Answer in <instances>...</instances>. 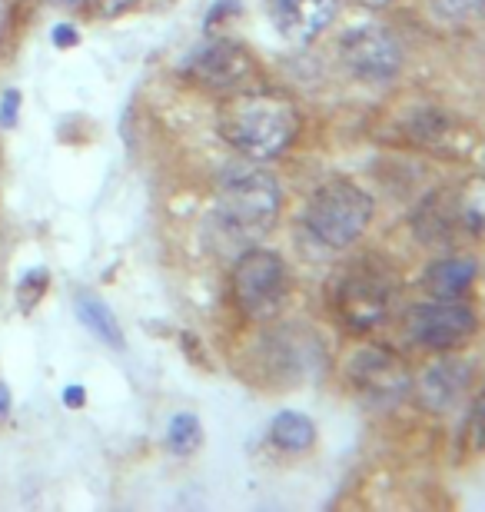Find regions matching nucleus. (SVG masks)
I'll list each match as a JSON object with an SVG mask.
<instances>
[{"instance_id": "nucleus-1", "label": "nucleus", "mask_w": 485, "mask_h": 512, "mask_svg": "<svg viewBox=\"0 0 485 512\" xmlns=\"http://www.w3.org/2000/svg\"><path fill=\"white\" fill-rule=\"evenodd\" d=\"M220 133L243 157L273 160L293 147L299 133V110L283 94L243 87L223 100Z\"/></svg>"}, {"instance_id": "nucleus-2", "label": "nucleus", "mask_w": 485, "mask_h": 512, "mask_svg": "<svg viewBox=\"0 0 485 512\" xmlns=\"http://www.w3.org/2000/svg\"><path fill=\"white\" fill-rule=\"evenodd\" d=\"M280 203V183L260 167L236 163V167L223 170L220 183H216V220L233 240H263L280 217Z\"/></svg>"}, {"instance_id": "nucleus-3", "label": "nucleus", "mask_w": 485, "mask_h": 512, "mask_svg": "<svg viewBox=\"0 0 485 512\" xmlns=\"http://www.w3.org/2000/svg\"><path fill=\"white\" fill-rule=\"evenodd\" d=\"M373 220V197L349 180L323 183L303 210V227L316 243L329 250H343L363 237Z\"/></svg>"}, {"instance_id": "nucleus-4", "label": "nucleus", "mask_w": 485, "mask_h": 512, "mask_svg": "<svg viewBox=\"0 0 485 512\" xmlns=\"http://www.w3.org/2000/svg\"><path fill=\"white\" fill-rule=\"evenodd\" d=\"M396 280L392 270L376 260H356L339 273L333 290V310L343 316L349 330H373L386 320Z\"/></svg>"}, {"instance_id": "nucleus-5", "label": "nucleus", "mask_w": 485, "mask_h": 512, "mask_svg": "<svg viewBox=\"0 0 485 512\" xmlns=\"http://www.w3.org/2000/svg\"><path fill=\"white\" fill-rule=\"evenodd\" d=\"M290 276L286 263L270 250H246L233 266V296L250 320H270L283 310Z\"/></svg>"}, {"instance_id": "nucleus-6", "label": "nucleus", "mask_w": 485, "mask_h": 512, "mask_svg": "<svg viewBox=\"0 0 485 512\" xmlns=\"http://www.w3.org/2000/svg\"><path fill=\"white\" fill-rule=\"evenodd\" d=\"M339 57H343L346 70L363 84H389L402 67V50L396 37L386 27L363 24L346 30L339 40Z\"/></svg>"}, {"instance_id": "nucleus-7", "label": "nucleus", "mask_w": 485, "mask_h": 512, "mask_svg": "<svg viewBox=\"0 0 485 512\" xmlns=\"http://www.w3.org/2000/svg\"><path fill=\"white\" fill-rule=\"evenodd\" d=\"M406 333L426 350L449 353L476 333V313L456 300L419 303L406 313Z\"/></svg>"}, {"instance_id": "nucleus-8", "label": "nucleus", "mask_w": 485, "mask_h": 512, "mask_svg": "<svg viewBox=\"0 0 485 512\" xmlns=\"http://www.w3.org/2000/svg\"><path fill=\"white\" fill-rule=\"evenodd\" d=\"M409 370L399 356H392L389 350H379V346H369V350H359L353 360H349V383L356 386V393L369 399L376 406H392L406 396L409 389Z\"/></svg>"}, {"instance_id": "nucleus-9", "label": "nucleus", "mask_w": 485, "mask_h": 512, "mask_svg": "<svg viewBox=\"0 0 485 512\" xmlns=\"http://www.w3.org/2000/svg\"><path fill=\"white\" fill-rule=\"evenodd\" d=\"M190 77L213 90H243V84L253 74V60L243 47L230 44V40H213L203 50L190 57Z\"/></svg>"}, {"instance_id": "nucleus-10", "label": "nucleus", "mask_w": 485, "mask_h": 512, "mask_svg": "<svg viewBox=\"0 0 485 512\" xmlns=\"http://www.w3.org/2000/svg\"><path fill=\"white\" fill-rule=\"evenodd\" d=\"M336 14L339 0H273V24L293 44L316 40L333 24Z\"/></svg>"}, {"instance_id": "nucleus-11", "label": "nucleus", "mask_w": 485, "mask_h": 512, "mask_svg": "<svg viewBox=\"0 0 485 512\" xmlns=\"http://www.w3.org/2000/svg\"><path fill=\"white\" fill-rule=\"evenodd\" d=\"M469 386V366L462 360L432 363L419 380V396L429 409H452Z\"/></svg>"}, {"instance_id": "nucleus-12", "label": "nucleus", "mask_w": 485, "mask_h": 512, "mask_svg": "<svg viewBox=\"0 0 485 512\" xmlns=\"http://www.w3.org/2000/svg\"><path fill=\"white\" fill-rule=\"evenodd\" d=\"M472 280H476V263L462 260V256H449V260H439L429 266L426 290L436 296V300H462Z\"/></svg>"}, {"instance_id": "nucleus-13", "label": "nucleus", "mask_w": 485, "mask_h": 512, "mask_svg": "<svg viewBox=\"0 0 485 512\" xmlns=\"http://www.w3.org/2000/svg\"><path fill=\"white\" fill-rule=\"evenodd\" d=\"M270 439L283 453H303L316 443V426L303 413H280L270 426Z\"/></svg>"}, {"instance_id": "nucleus-14", "label": "nucleus", "mask_w": 485, "mask_h": 512, "mask_svg": "<svg viewBox=\"0 0 485 512\" xmlns=\"http://www.w3.org/2000/svg\"><path fill=\"white\" fill-rule=\"evenodd\" d=\"M452 217H456L452 223H459L472 237H485V177L469 180L466 187H462Z\"/></svg>"}, {"instance_id": "nucleus-15", "label": "nucleus", "mask_w": 485, "mask_h": 512, "mask_svg": "<svg viewBox=\"0 0 485 512\" xmlns=\"http://www.w3.org/2000/svg\"><path fill=\"white\" fill-rule=\"evenodd\" d=\"M77 316L84 320L90 333L100 336L103 343H110L113 350H123V333L117 326V316H113L97 296H77Z\"/></svg>"}, {"instance_id": "nucleus-16", "label": "nucleus", "mask_w": 485, "mask_h": 512, "mask_svg": "<svg viewBox=\"0 0 485 512\" xmlns=\"http://www.w3.org/2000/svg\"><path fill=\"white\" fill-rule=\"evenodd\" d=\"M200 439H203V429H200V419H196V416H190V413H180V416L170 423L167 443H170L173 453H180V456L193 453V449L200 446Z\"/></svg>"}, {"instance_id": "nucleus-17", "label": "nucleus", "mask_w": 485, "mask_h": 512, "mask_svg": "<svg viewBox=\"0 0 485 512\" xmlns=\"http://www.w3.org/2000/svg\"><path fill=\"white\" fill-rule=\"evenodd\" d=\"M436 4L452 20H485V0H436Z\"/></svg>"}, {"instance_id": "nucleus-18", "label": "nucleus", "mask_w": 485, "mask_h": 512, "mask_svg": "<svg viewBox=\"0 0 485 512\" xmlns=\"http://www.w3.org/2000/svg\"><path fill=\"white\" fill-rule=\"evenodd\" d=\"M17 110H20V94H17V90H7L4 100H0V124L14 127L17 124Z\"/></svg>"}, {"instance_id": "nucleus-19", "label": "nucleus", "mask_w": 485, "mask_h": 512, "mask_svg": "<svg viewBox=\"0 0 485 512\" xmlns=\"http://www.w3.org/2000/svg\"><path fill=\"white\" fill-rule=\"evenodd\" d=\"M466 433L476 439L479 436V443L476 446H485V403L472 413V419H469V426H466Z\"/></svg>"}, {"instance_id": "nucleus-20", "label": "nucleus", "mask_w": 485, "mask_h": 512, "mask_svg": "<svg viewBox=\"0 0 485 512\" xmlns=\"http://www.w3.org/2000/svg\"><path fill=\"white\" fill-rule=\"evenodd\" d=\"M133 4V0H94V7L100 10L103 17H110V14H120V10H127Z\"/></svg>"}, {"instance_id": "nucleus-21", "label": "nucleus", "mask_w": 485, "mask_h": 512, "mask_svg": "<svg viewBox=\"0 0 485 512\" xmlns=\"http://www.w3.org/2000/svg\"><path fill=\"white\" fill-rule=\"evenodd\" d=\"M64 399H67V406H70V409H77V406L87 399V393H84V389H80V386H70L67 393H64Z\"/></svg>"}, {"instance_id": "nucleus-22", "label": "nucleus", "mask_w": 485, "mask_h": 512, "mask_svg": "<svg viewBox=\"0 0 485 512\" xmlns=\"http://www.w3.org/2000/svg\"><path fill=\"white\" fill-rule=\"evenodd\" d=\"M54 44H74V27H57Z\"/></svg>"}, {"instance_id": "nucleus-23", "label": "nucleus", "mask_w": 485, "mask_h": 512, "mask_svg": "<svg viewBox=\"0 0 485 512\" xmlns=\"http://www.w3.org/2000/svg\"><path fill=\"white\" fill-rule=\"evenodd\" d=\"M7 413H10V393H7L4 380H0V419H4Z\"/></svg>"}, {"instance_id": "nucleus-24", "label": "nucleus", "mask_w": 485, "mask_h": 512, "mask_svg": "<svg viewBox=\"0 0 485 512\" xmlns=\"http://www.w3.org/2000/svg\"><path fill=\"white\" fill-rule=\"evenodd\" d=\"M366 7H383V4H389V0H363Z\"/></svg>"}, {"instance_id": "nucleus-25", "label": "nucleus", "mask_w": 485, "mask_h": 512, "mask_svg": "<svg viewBox=\"0 0 485 512\" xmlns=\"http://www.w3.org/2000/svg\"><path fill=\"white\" fill-rule=\"evenodd\" d=\"M60 4H70V7H74V4H84V0H60Z\"/></svg>"}, {"instance_id": "nucleus-26", "label": "nucleus", "mask_w": 485, "mask_h": 512, "mask_svg": "<svg viewBox=\"0 0 485 512\" xmlns=\"http://www.w3.org/2000/svg\"><path fill=\"white\" fill-rule=\"evenodd\" d=\"M482 163H485V147H482Z\"/></svg>"}]
</instances>
